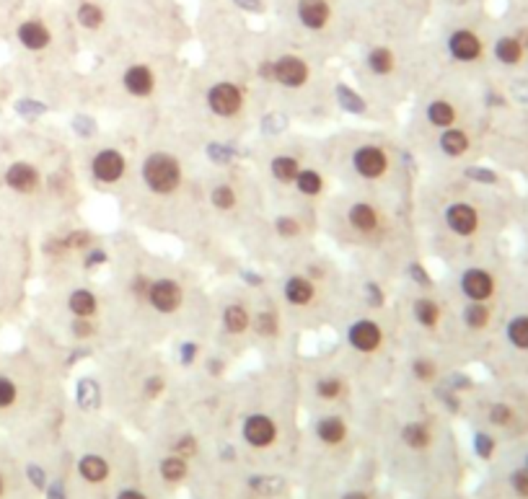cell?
I'll use <instances>...</instances> for the list:
<instances>
[{
    "label": "cell",
    "mask_w": 528,
    "mask_h": 499,
    "mask_svg": "<svg viewBox=\"0 0 528 499\" xmlns=\"http://www.w3.org/2000/svg\"><path fill=\"white\" fill-rule=\"evenodd\" d=\"M143 179H146L148 189L155 194H171L182 184V166L173 155L153 153L148 155L146 166H143Z\"/></svg>",
    "instance_id": "obj_1"
},
{
    "label": "cell",
    "mask_w": 528,
    "mask_h": 499,
    "mask_svg": "<svg viewBox=\"0 0 528 499\" xmlns=\"http://www.w3.org/2000/svg\"><path fill=\"white\" fill-rule=\"evenodd\" d=\"M208 106L218 117H236L244 106V93L233 83H215L208 91Z\"/></svg>",
    "instance_id": "obj_2"
},
{
    "label": "cell",
    "mask_w": 528,
    "mask_h": 499,
    "mask_svg": "<svg viewBox=\"0 0 528 499\" xmlns=\"http://www.w3.org/2000/svg\"><path fill=\"white\" fill-rule=\"evenodd\" d=\"M146 298L150 300V306H153L155 310H161V313H173V310L182 306L184 292L173 280H155V282H150Z\"/></svg>",
    "instance_id": "obj_3"
},
{
    "label": "cell",
    "mask_w": 528,
    "mask_h": 499,
    "mask_svg": "<svg viewBox=\"0 0 528 499\" xmlns=\"http://www.w3.org/2000/svg\"><path fill=\"white\" fill-rule=\"evenodd\" d=\"M352 166L363 179H381L389 168V158L378 145H363L352 155Z\"/></svg>",
    "instance_id": "obj_4"
},
{
    "label": "cell",
    "mask_w": 528,
    "mask_h": 499,
    "mask_svg": "<svg viewBox=\"0 0 528 499\" xmlns=\"http://www.w3.org/2000/svg\"><path fill=\"white\" fill-rule=\"evenodd\" d=\"M91 173L104 184L119 182L122 173H125V158H122L119 150L107 148V150H101V153L91 161Z\"/></svg>",
    "instance_id": "obj_5"
},
{
    "label": "cell",
    "mask_w": 528,
    "mask_h": 499,
    "mask_svg": "<svg viewBox=\"0 0 528 499\" xmlns=\"http://www.w3.org/2000/svg\"><path fill=\"white\" fill-rule=\"evenodd\" d=\"M272 68H274V81H280L288 88H298V86L309 81V65L295 55L280 57L277 63H272Z\"/></svg>",
    "instance_id": "obj_6"
},
{
    "label": "cell",
    "mask_w": 528,
    "mask_h": 499,
    "mask_svg": "<svg viewBox=\"0 0 528 499\" xmlns=\"http://www.w3.org/2000/svg\"><path fill=\"white\" fill-rule=\"evenodd\" d=\"M244 437L251 447H270L277 437V427L270 417L264 414H251L244 422Z\"/></svg>",
    "instance_id": "obj_7"
},
{
    "label": "cell",
    "mask_w": 528,
    "mask_h": 499,
    "mask_svg": "<svg viewBox=\"0 0 528 499\" xmlns=\"http://www.w3.org/2000/svg\"><path fill=\"white\" fill-rule=\"evenodd\" d=\"M461 290L469 300L474 303H484L487 298H492V292H495V280H492L490 272H484V269H469L464 272L461 277Z\"/></svg>",
    "instance_id": "obj_8"
},
{
    "label": "cell",
    "mask_w": 528,
    "mask_h": 499,
    "mask_svg": "<svg viewBox=\"0 0 528 499\" xmlns=\"http://www.w3.org/2000/svg\"><path fill=\"white\" fill-rule=\"evenodd\" d=\"M347 339H350V344L355 347V349H360V352H375L378 347H381V328H378V324H373V321H357V324H352L350 326V331H347Z\"/></svg>",
    "instance_id": "obj_9"
},
{
    "label": "cell",
    "mask_w": 528,
    "mask_h": 499,
    "mask_svg": "<svg viewBox=\"0 0 528 499\" xmlns=\"http://www.w3.org/2000/svg\"><path fill=\"white\" fill-rule=\"evenodd\" d=\"M446 223L448 228L458 233V236H472L476 225H479V215L472 205H464V202H456L446 209Z\"/></svg>",
    "instance_id": "obj_10"
},
{
    "label": "cell",
    "mask_w": 528,
    "mask_h": 499,
    "mask_svg": "<svg viewBox=\"0 0 528 499\" xmlns=\"http://www.w3.org/2000/svg\"><path fill=\"white\" fill-rule=\"evenodd\" d=\"M6 184L21 194H31L39 187V171L31 164H13L6 171Z\"/></svg>",
    "instance_id": "obj_11"
},
{
    "label": "cell",
    "mask_w": 528,
    "mask_h": 499,
    "mask_svg": "<svg viewBox=\"0 0 528 499\" xmlns=\"http://www.w3.org/2000/svg\"><path fill=\"white\" fill-rule=\"evenodd\" d=\"M448 47H451V55L456 60H464V63H472V60L482 55V42L472 31H456L451 42H448Z\"/></svg>",
    "instance_id": "obj_12"
},
{
    "label": "cell",
    "mask_w": 528,
    "mask_h": 499,
    "mask_svg": "<svg viewBox=\"0 0 528 499\" xmlns=\"http://www.w3.org/2000/svg\"><path fill=\"white\" fill-rule=\"evenodd\" d=\"M153 73H150V68H146V65H132V68H127V73H125V88H127V93H132V96H150V91H153Z\"/></svg>",
    "instance_id": "obj_13"
},
{
    "label": "cell",
    "mask_w": 528,
    "mask_h": 499,
    "mask_svg": "<svg viewBox=\"0 0 528 499\" xmlns=\"http://www.w3.org/2000/svg\"><path fill=\"white\" fill-rule=\"evenodd\" d=\"M347 220H350V225L355 228L357 233H373L375 228H378V212L368 202L352 205L350 212H347Z\"/></svg>",
    "instance_id": "obj_14"
},
{
    "label": "cell",
    "mask_w": 528,
    "mask_h": 499,
    "mask_svg": "<svg viewBox=\"0 0 528 499\" xmlns=\"http://www.w3.org/2000/svg\"><path fill=\"white\" fill-rule=\"evenodd\" d=\"M19 39L21 45L26 47V49H45L49 45V31H47L45 24H39V21H26V24H21L19 26Z\"/></svg>",
    "instance_id": "obj_15"
},
{
    "label": "cell",
    "mask_w": 528,
    "mask_h": 499,
    "mask_svg": "<svg viewBox=\"0 0 528 499\" xmlns=\"http://www.w3.org/2000/svg\"><path fill=\"white\" fill-rule=\"evenodd\" d=\"M298 16L309 29H321L329 21V6L324 0H301Z\"/></svg>",
    "instance_id": "obj_16"
},
{
    "label": "cell",
    "mask_w": 528,
    "mask_h": 499,
    "mask_svg": "<svg viewBox=\"0 0 528 499\" xmlns=\"http://www.w3.org/2000/svg\"><path fill=\"white\" fill-rule=\"evenodd\" d=\"M285 298L293 306H309L313 300V285L301 274H293L290 280L285 282Z\"/></svg>",
    "instance_id": "obj_17"
},
{
    "label": "cell",
    "mask_w": 528,
    "mask_h": 499,
    "mask_svg": "<svg viewBox=\"0 0 528 499\" xmlns=\"http://www.w3.org/2000/svg\"><path fill=\"white\" fill-rule=\"evenodd\" d=\"M316 435H319L321 443L339 445L347 437V427L339 417H324L319 419V425H316Z\"/></svg>",
    "instance_id": "obj_18"
},
{
    "label": "cell",
    "mask_w": 528,
    "mask_h": 499,
    "mask_svg": "<svg viewBox=\"0 0 528 499\" xmlns=\"http://www.w3.org/2000/svg\"><path fill=\"white\" fill-rule=\"evenodd\" d=\"M78 471L86 481H91V484H99L109 476V463L104 461L101 455H83L81 463H78Z\"/></svg>",
    "instance_id": "obj_19"
},
{
    "label": "cell",
    "mask_w": 528,
    "mask_h": 499,
    "mask_svg": "<svg viewBox=\"0 0 528 499\" xmlns=\"http://www.w3.org/2000/svg\"><path fill=\"white\" fill-rule=\"evenodd\" d=\"M440 148H443V153L451 155V158H458V155L466 153V148H469V137H466L464 129H446L443 135H440Z\"/></svg>",
    "instance_id": "obj_20"
},
{
    "label": "cell",
    "mask_w": 528,
    "mask_h": 499,
    "mask_svg": "<svg viewBox=\"0 0 528 499\" xmlns=\"http://www.w3.org/2000/svg\"><path fill=\"white\" fill-rule=\"evenodd\" d=\"M249 324H251V318H249V310H246L244 306H228V308L223 310V326H226V331H231V334H244L246 328H249Z\"/></svg>",
    "instance_id": "obj_21"
},
{
    "label": "cell",
    "mask_w": 528,
    "mask_h": 499,
    "mask_svg": "<svg viewBox=\"0 0 528 499\" xmlns=\"http://www.w3.org/2000/svg\"><path fill=\"white\" fill-rule=\"evenodd\" d=\"M401 440H404V445L414 447V450H422V447H428L433 443V435H430V429L422 422H412V425L401 429Z\"/></svg>",
    "instance_id": "obj_22"
},
{
    "label": "cell",
    "mask_w": 528,
    "mask_h": 499,
    "mask_svg": "<svg viewBox=\"0 0 528 499\" xmlns=\"http://www.w3.org/2000/svg\"><path fill=\"white\" fill-rule=\"evenodd\" d=\"M270 171H272V176L277 179V182L293 184L295 182V176H298V171H301V166H298V161L290 158V155H280V158H274L272 161Z\"/></svg>",
    "instance_id": "obj_23"
},
{
    "label": "cell",
    "mask_w": 528,
    "mask_h": 499,
    "mask_svg": "<svg viewBox=\"0 0 528 499\" xmlns=\"http://www.w3.org/2000/svg\"><path fill=\"white\" fill-rule=\"evenodd\" d=\"M70 310L75 313V318H91L96 313V295L91 290L70 292Z\"/></svg>",
    "instance_id": "obj_24"
},
{
    "label": "cell",
    "mask_w": 528,
    "mask_h": 499,
    "mask_svg": "<svg viewBox=\"0 0 528 499\" xmlns=\"http://www.w3.org/2000/svg\"><path fill=\"white\" fill-rule=\"evenodd\" d=\"M495 55H497L500 63L515 65V63H520V57H523V45L513 37H502L500 42L495 45Z\"/></svg>",
    "instance_id": "obj_25"
},
{
    "label": "cell",
    "mask_w": 528,
    "mask_h": 499,
    "mask_svg": "<svg viewBox=\"0 0 528 499\" xmlns=\"http://www.w3.org/2000/svg\"><path fill=\"white\" fill-rule=\"evenodd\" d=\"M414 318H417L425 328H435L437 321H440V308H437L435 300L419 298L417 303H414Z\"/></svg>",
    "instance_id": "obj_26"
},
{
    "label": "cell",
    "mask_w": 528,
    "mask_h": 499,
    "mask_svg": "<svg viewBox=\"0 0 528 499\" xmlns=\"http://www.w3.org/2000/svg\"><path fill=\"white\" fill-rule=\"evenodd\" d=\"M295 187H298L301 194H306V197H316V194L324 189V179H321V173L313 171V168H301L298 176H295Z\"/></svg>",
    "instance_id": "obj_27"
},
{
    "label": "cell",
    "mask_w": 528,
    "mask_h": 499,
    "mask_svg": "<svg viewBox=\"0 0 528 499\" xmlns=\"http://www.w3.org/2000/svg\"><path fill=\"white\" fill-rule=\"evenodd\" d=\"M428 119L435 127H451L456 119L453 104H448V101H433L428 106Z\"/></svg>",
    "instance_id": "obj_28"
},
{
    "label": "cell",
    "mask_w": 528,
    "mask_h": 499,
    "mask_svg": "<svg viewBox=\"0 0 528 499\" xmlns=\"http://www.w3.org/2000/svg\"><path fill=\"white\" fill-rule=\"evenodd\" d=\"M161 476H164L166 481H171V484L182 481L184 476H187V458H182V455H169V458H164V461H161Z\"/></svg>",
    "instance_id": "obj_29"
},
{
    "label": "cell",
    "mask_w": 528,
    "mask_h": 499,
    "mask_svg": "<svg viewBox=\"0 0 528 499\" xmlns=\"http://www.w3.org/2000/svg\"><path fill=\"white\" fill-rule=\"evenodd\" d=\"M368 68H371L375 75H389L394 68V55L386 47H375L373 52L368 55Z\"/></svg>",
    "instance_id": "obj_30"
},
{
    "label": "cell",
    "mask_w": 528,
    "mask_h": 499,
    "mask_svg": "<svg viewBox=\"0 0 528 499\" xmlns=\"http://www.w3.org/2000/svg\"><path fill=\"white\" fill-rule=\"evenodd\" d=\"M508 339L513 347L528 349V316H515L508 324Z\"/></svg>",
    "instance_id": "obj_31"
},
{
    "label": "cell",
    "mask_w": 528,
    "mask_h": 499,
    "mask_svg": "<svg viewBox=\"0 0 528 499\" xmlns=\"http://www.w3.org/2000/svg\"><path fill=\"white\" fill-rule=\"evenodd\" d=\"M464 321H466V326H472V328H484L487 324H490V308L484 306V303H469L464 310Z\"/></svg>",
    "instance_id": "obj_32"
},
{
    "label": "cell",
    "mask_w": 528,
    "mask_h": 499,
    "mask_svg": "<svg viewBox=\"0 0 528 499\" xmlns=\"http://www.w3.org/2000/svg\"><path fill=\"white\" fill-rule=\"evenodd\" d=\"M75 396H78V401H81L86 409L96 406V404H99V399H101L99 388H96V383H93L91 378H83V381L78 383V388H75Z\"/></svg>",
    "instance_id": "obj_33"
},
{
    "label": "cell",
    "mask_w": 528,
    "mask_h": 499,
    "mask_svg": "<svg viewBox=\"0 0 528 499\" xmlns=\"http://www.w3.org/2000/svg\"><path fill=\"white\" fill-rule=\"evenodd\" d=\"M78 21H81L86 29H99L101 21H104V13H101L99 6H93V3H83L81 8H78Z\"/></svg>",
    "instance_id": "obj_34"
},
{
    "label": "cell",
    "mask_w": 528,
    "mask_h": 499,
    "mask_svg": "<svg viewBox=\"0 0 528 499\" xmlns=\"http://www.w3.org/2000/svg\"><path fill=\"white\" fill-rule=\"evenodd\" d=\"M342 390H345V386H342L339 378H324V381L316 383V393H319V399H324V401L339 399Z\"/></svg>",
    "instance_id": "obj_35"
},
{
    "label": "cell",
    "mask_w": 528,
    "mask_h": 499,
    "mask_svg": "<svg viewBox=\"0 0 528 499\" xmlns=\"http://www.w3.org/2000/svg\"><path fill=\"white\" fill-rule=\"evenodd\" d=\"M210 200H212V205H215L218 209H231L233 205H236V191L231 189L228 184H220V187L212 189Z\"/></svg>",
    "instance_id": "obj_36"
},
{
    "label": "cell",
    "mask_w": 528,
    "mask_h": 499,
    "mask_svg": "<svg viewBox=\"0 0 528 499\" xmlns=\"http://www.w3.org/2000/svg\"><path fill=\"white\" fill-rule=\"evenodd\" d=\"M337 96H339V104L345 106L347 111H352V114H360L365 109V101L360 96H355L352 88H347V86H337Z\"/></svg>",
    "instance_id": "obj_37"
},
{
    "label": "cell",
    "mask_w": 528,
    "mask_h": 499,
    "mask_svg": "<svg viewBox=\"0 0 528 499\" xmlns=\"http://www.w3.org/2000/svg\"><path fill=\"white\" fill-rule=\"evenodd\" d=\"M435 365L430 363L428 357H417L414 363H412V375L417 378L419 383H430L433 378H435Z\"/></svg>",
    "instance_id": "obj_38"
},
{
    "label": "cell",
    "mask_w": 528,
    "mask_h": 499,
    "mask_svg": "<svg viewBox=\"0 0 528 499\" xmlns=\"http://www.w3.org/2000/svg\"><path fill=\"white\" fill-rule=\"evenodd\" d=\"M274 228H277V233L283 238H295V236H301V223L295 218H290V215H285V218H280L277 223H274Z\"/></svg>",
    "instance_id": "obj_39"
},
{
    "label": "cell",
    "mask_w": 528,
    "mask_h": 499,
    "mask_svg": "<svg viewBox=\"0 0 528 499\" xmlns=\"http://www.w3.org/2000/svg\"><path fill=\"white\" fill-rule=\"evenodd\" d=\"M256 331L264 336L277 334V318H274V313H259L256 316Z\"/></svg>",
    "instance_id": "obj_40"
},
{
    "label": "cell",
    "mask_w": 528,
    "mask_h": 499,
    "mask_svg": "<svg viewBox=\"0 0 528 499\" xmlns=\"http://www.w3.org/2000/svg\"><path fill=\"white\" fill-rule=\"evenodd\" d=\"M16 401V386L8 378H0V409L10 406Z\"/></svg>",
    "instance_id": "obj_41"
},
{
    "label": "cell",
    "mask_w": 528,
    "mask_h": 499,
    "mask_svg": "<svg viewBox=\"0 0 528 499\" xmlns=\"http://www.w3.org/2000/svg\"><path fill=\"white\" fill-rule=\"evenodd\" d=\"M510 419H513L510 406H505V404H492V409H490V422L492 425H508Z\"/></svg>",
    "instance_id": "obj_42"
},
{
    "label": "cell",
    "mask_w": 528,
    "mask_h": 499,
    "mask_svg": "<svg viewBox=\"0 0 528 499\" xmlns=\"http://www.w3.org/2000/svg\"><path fill=\"white\" fill-rule=\"evenodd\" d=\"M510 481H513V489L518 491L520 497H528V468L526 471H515L510 476Z\"/></svg>",
    "instance_id": "obj_43"
},
{
    "label": "cell",
    "mask_w": 528,
    "mask_h": 499,
    "mask_svg": "<svg viewBox=\"0 0 528 499\" xmlns=\"http://www.w3.org/2000/svg\"><path fill=\"white\" fill-rule=\"evenodd\" d=\"M492 450H495V443H492V437L476 435V453L482 455V458H490Z\"/></svg>",
    "instance_id": "obj_44"
},
{
    "label": "cell",
    "mask_w": 528,
    "mask_h": 499,
    "mask_svg": "<svg viewBox=\"0 0 528 499\" xmlns=\"http://www.w3.org/2000/svg\"><path fill=\"white\" fill-rule=\"evenodd\" d=\"M86 244H91V236H88L86 230H75V233H70V238H68V246H70V248H83Z\"/></svg>",
    "instance_id": "obj_45"
},
{
    "label": "cell",
    "mask_w": 528,
    "mask_h": 499,
    "mask_svg": "<svg viewBox=\"0 0 528 499\" xmlns=\"http://www.w3.org/2000/svg\"><path fill=\"white\" fill-rule=\"evenodd\" d=\"M73 331H75V336H78V339H83V336H91L93 334V326L88 324V318H75Z\"/></svg>",
    "instance_id": "obj_46"
},
{
    "label": "cell",
    "mask_w": 528,
    "mask_h": 499,
    "mask_svg": "<svg viewBox=\"0 0 528 499\" xmlns=\"http://www.w3.org/2000/svg\"><path fill=\"white\" fill-rule=\"evenodd\" d=\"M161 390H164V378H158V375L148 378V381H146V393L150 396V399H155Z\"/></svg>",
    "instance_id": "obj_47"
},
{
    "label": "cell",
    "mask_w": 528,
    "mask_h": 499,
    "mask_svg": "<svg viewBox=\"0 0 528 499\" xmlns=\"http://www.w3.org/2000/svg\"><path fill=\"white\" fill-rule=\"evenodd\" d=\"M148 287H150V280H148L146 274H137L135 282H132V292H135L137 298H140V295L146 298V295H148Z\"/></svg>",
    "instance_id": "obj_48"
},
{
    "label": "cell",
    "mask_w": 528,
    "mask_h": 499,
    "mask_svg": "<svg viewBox=\"0 0 528 499\" xmlns=\"http://www.w3.org/2000/svg\"><path fill=\"white\" fill-rule=\"evenodd\" d=\"M176 453L182 455V458H187L189 453H194V440H192V437L179 440V443H176Z\"/></svg>",
    "instance_id": "obj_49"
},
{
    "label": "cell",
    "mask_w": 528,
    "mask_h": 499,
    "mask_svg": "<svg viewBox=\"0 0 528 499\" xmlns=\"http://www.w3.org/2000/svg\"><path fill=\"white\" fill-rule=\"evenodd\" d=\"M410 274L414 277V282H419V285H430V277L425 274V269H422L419 264H412V267H410Z\"/></svg>",
    "instance_id": "obj_50"
},
{
    "label": "cell",
    "mask_w": 528,
    "mask_h": 499,
    "mask_svg": "<svg viewBox=\"0 0 528 499\" xmlns=\"http://www.w3.org/2000/svg\"><path fill=\"white\" fill-rule=\"evenodd\" d=\"M466 173H469L472 179H482V182H495V173H492V171H479V168H469Z\"/></svg>",
    "instance_id": "obj_51"
},
{
    "label": "cell",
    "mask_w": 528,
    "mask_h": 499,
    "mask_svg": "<svg viewBox=\"0 0 528 499\" xmlns=\"http://www.w3.org/2000/svg\"><path fill=\"white\" fill-rule=\"evenodd\" d=\"M194 352H197V347H194V344H184V347H182V360H184V365H192V360H194Z\"/></svg>",
    "instance_id": "obj_52"
},
{
    "label": "cell",
    "mask_w": 528,
    "mask_h": 499,
    "mask_svg": "<svg viewBox=\"0 0 528 499\" xmlns=\"http://www.w3.org/2000/svg\"><path fill=\"white\" fill-rule=\"evenodd\" d=\"M259 75H262V78H267V81H274V68H272V63H264L262 68H259Z\"/></svg>",
    "instance_id": "obj_53"
},
{
    "label": "cell",
    "mask_w": 528,
    "mask_h": 499,
    "mask_svg": "<svg viewBox=\"0 0 528 499\" xmlns=\"http://www.w3.org/2000/svg\"><path fill=\"white\" fill-rule=\"evenodd\" d=\"M104 262H107V254H104V251H93V254L88 256V262H86V264H88V267H93V264H104Z\"/></svg>",
    "instance_id": "obj_54"
},
{
    "label": "cell",
    "mask_w": 528,
    "mask_h": 499,
    "mask_svg": "<svg viewBox=\"0 0 528 499\" xmlns=\"http://www.w3.org/2000/svg\"><path fill=\"white\" fill-rule=\"evenodd\" d=\"M117 499H148L146 494H140V491H135V489H127V491H122Z\"/></svg>",
    "instance_id": "obj_55"
},
{
    "label": "cell",
    "mask_w": 528,
    "mask_h": 499,
    "mask_svg": "<svg viewBox=\"0 0 528 499\" xmlns=\"http://www.w3.org/2000/svg\"><path fill=\"white\" fill-rule=\"evenodd\" d=\"M29 473H31V481H34L37 486H42V471H39V468H29Z\"/></svg>",
    "instance_id": "obj_56"
},
{
    "label": "cell",
    "mask_w": 528,
    "mask_h": 499,
    "mask_svg": "<svg viewBox=\"0 0 528 499\" xmlns=\"http://www.w3.org/2000/svg\"><path fill=\"white\" fill-rule=\"evenodd\" d=\"M210 150H212V153H220V148H218V145H210ZM212 158H218V161H220V158H223V161H228L231 155H228V150H226V148H223V155H212Z\"/></svg>",
    "instance_id": "obj_57"
},
{
    "label": "cell",
    "mask_w": 528,
    "mask_h": 499,
    "mask_svg": "<svg viewBox=\"0 0 528 499\" xmlns=\"http://www.w3.org/2000/svg\"><path fill=\"white\" fill-rule=\"evenodd\" d=\"M236 3H241V6H246V8H251V10H259V0H236Z\"/></svg>",
    "instance_id": "obj_58"
},
{
    "label": "cell",
    "mask_w": 528,
    "mask_h": 499,
    "mask_svg": "<svg viewBox=\"0 0 528 499\" xmlns=\"http://www.w3.org/2000/svg\"><path fill=\"white\" fill-rule=\"evenodd\" d=\"M342 499H368V494H363V491H350V494H345Z\"/></svg>",
    "instance_id": "obj_59"
},
{
    "label": "cell",
    "mask_w": 528,
    "mask_h": 499,
    "mask_svg": "<svg viewBox=\"0 0 528 499\" xmlns=\"http://www.w3.org/2000/svg\"><path fill=\"white\" fill-rule=\"evenodd\" d=\"M0 494H3V476H0Z\"/></svg>",
    "instance_id": "obj_60"
}]
</instances>
